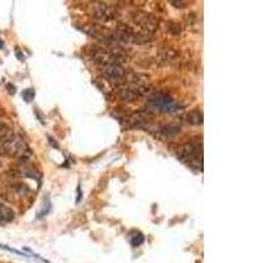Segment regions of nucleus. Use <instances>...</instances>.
Listing matches in <instances>:
<instances>
[{"label":"nucleus","instance_id":"f257e3e1","mask_svg":"<svg viewBox=\"0 0 263 263\" xmlns=\"http://www.w3.org/2000/svg\"><path fill=\"white\" fill-rule=\"evenodd\" d=\"M0 154H7L20 159H29L32 157V150L28 143L18 135H13L11 139L0 143Z\"/></svg>","mask_w":263,"mask_h":263},{"label":"nucleus","instance_id":"f03ea898","mask_svg":"<svg viewBox=\"0 0 263 263\" xmlns=\"http://www.w3.org/2000/svg\"><path fill=\"white\" fill-rule=\"evenodd\" d=\"M90 16L98 22H107L120 17V11L110 4L95 3L90 7Z\"/></svg>","mask_w":263,"mask_h":263},{"label":"nucleus","instance_id":"7ed1b4c3","mask_svg":"<svg viewBox=\"0 0 263 263\" xmlns=\"http://www.w3.org/2000/svg\"><path fill=\"white\" fill-rule=\"evenodd\" d=\"M103 75H104L108 83L112 84V86H116V87L124 83L127 81V77H128L127 70L123 67V65L106 66L104 70H103Z\"/></svg>","mask_w":263,"mask_h":263},{"label":"nucleus","instance_id":"20e7f679","mask_svg":"<svg viewBox=\"0 0 263 263\" xmlns=\"http://www.w3.org/2000/svg\"><path fill=\"white\" fill-rule=\"evenodd\" d=\"M147 90L143 84H134L132 83L131 86H127V87H120L117 90V96L119 99H121L123 102L125 103H132L137 100L139 96H143L145 94H147Z\"/></svg>","mask_w":263,"mask_h":263},{"label":"nucleus","instance_id":"39448f33","mask_svg":"<svg viewBox=\"0 0 263 263\" xmlns=\"http://www.w3.org/2000/svg\"><path fill=\"white\" fill-rule=\"evenodd\" d=\"M134 21L137 22L143 32L153 34L155 30L158 29V18L151 13H146V12H138L134 16Z\"/></svg>","mask_w":263,"mask_h":263},{"label":"nucleus","instance_id":"423d86ee","mask_svg":"<svg viewBox=\"0 0 263 263\" xmlns=\"http://www.w3.org/2000/svg\"><path fill=\"white\" fill-rule=\"evenodd\" d=\"M92 61L96 63V65H100L103 67H106V66L110 65H121V63L124 62V59L120 58V57H117L115 55L114 53H111L110 50H96L92 55Z\"/></svg>","mask_w":263,"mask_h":263},{"label":"nucleus","instance_id":"0eeeda50","mask_svg":"<svg viewBox=\"0 0 263 263\" xmlns=\"http://www.w3.org/2000/svg\"><path fill=\"white\" fill-rule=\"evenodd\" d=\"M28 159H20L16 168V175L26 176V178H33V179H40L41 174L34 166L28 163Z\"/></svg>","mask_w":263,"mask_h":263},{"label":"nucleus","instance_id":"6e6552de","mask_svg":"<svg viewBox=\"0 0 263 263\" xmlns=\"http://www.w3.org/2000/svg\"><path fill=\"white\" fill-rule=\"evenodd\" d=\"M5 195H8L7 199L9 201H17V200H20V199H22V197L29 196L30 192L25 186H22V184H17V186L8 187Z\"/></svg>","mask_w":263,"mask_h":263},{"label":"nucleus","instance_id":"1a4fd4ad","mask_svg":"<svg viewBox=\"0 0 263 263\" xmlns=\"http://www.w3.org/2000/svg\"><path fill=\"white\" fill-rule=\"evenodd\" d=\"M15 219V212L9 207L0 203V223H11Z\"/></svg>","mask_w":263,"mask_h":263},{"label":"nucleus","instance_id":"9d476101","mask_svg":"<svg viewBox=\"0 0 263 263\" xmlns=\"http://www.w3.org/2000/svg\"><path fill=\"white\" fill-rule=\"evenodd\" d=\"M184 119H186L187 123H188V124H191V125H201L203 124V114H201V111H199V110H195V111H191V112H188Z\"/></svg>","mask_w":263,"mask_h":263},{"label":"nucleus","instance_id":"9b49d317","mask_svg":"<svg viewBox=\"0 0 263 263\" xmlns=\"http://www.w3.org/2000/svg\"><path fill=\"white\" fill-rule=\"evenodd\" d=\"M176 55H178V53L174 49H164V50L161 51L159 57H158V61H161L162 63L171 62V61L176 58Z\"/></svg>","mask_w":263,"mask_h":263},{"label":"nucleus","instance_id":"f8f14e48","mask_svg":"<svg viewBox=\"0 0 263 263\" xmlns=\"http://www.w3.org/2000/svg\"><path fill=\"white\" fill-rule=\"evenodd\" d=\"M13 135H15V133L8 125H5L4 123H0V143L11 139Z\"/></svg>","mask_w":263,"mask_h":263},{"label":"nucleus","instance_id":"ddd939ff","mask_svg":"<svg viewBox=\"0 0 263 263\" xmlns=\"http://www.w3.org/2000/svg\"><path fill=\"white\" fill-rule=\"evenodd\" d=\"M164 29L168 34H171L174 37H179L180 33H182V26L175 21H168L166 22V26H164Z\"/></svg>","mask_w":263,"mask_h":263},{"label":"nucleus","instance_id":"4468645a","mask_svg":"<svg viewBox=\"0 0 263 263\" xmlns=\"http://www.w3.org/2000/svg\"><path fill=\"white\" fill-rule=\"evenodd\" d=\"M161 132L164 135H167V137H172V135H175L179 133V128L175 127V125H168V127H163Z\"/></svg>","mask_w":263,"mask_h":263},{"label":"nucleus","instance_id":"2eb2a0df","mask_svg":"<svg viewBox=\"0 0 263 263\" xmlns=\"http://www.w3.org/2000/svg\"><path fill=\"white\" fill-rule=\"evenodd\" d=\"M143 241H145V238H143L142 234L137 233L134 236V237L132 238V245H133V246H139V245H142Z\"/></svg>","mask_w":263,"mask_h":263},{"label":"nucleus","instance_id":"dca6fc26","mask_svg":"<svg viewBox=\"0 0 263 263\" xmlns=\"http://www.w3.org/2000/svg\"><path fill=\"white\" fill-rule=\"evenodd\" d=\"M171 4L174 5V7H176V8L186 7V3H184V1H171Z\"/></svg>","mask_w":263,"mask_h":263},{"label":"nucleus","instance_id":"f3484780","mask_svg":"<svg viewBox=\"0 0 263 263\" xmlns=\"http://www.w3.org/2000/svg\"><path fill=\"white\" fill-rule=\"evenodd\" d=\"M8 88H9V90H8V92L13 95V94H15V87H13V86H11V84H8Z\"/></svg>","mask_w":263,"mask_h":263},{"label":"nucleus","instance_id":"a211bd4d","mask_svg":"<svg viewBox=\"0 0 263 263\" xmlns=\"http://www.w3.org/2000/svg\"><path fill=\"white\" fill-rule=\"evenodd\" d=\"M3 48V42H1V41H0V49Z\"/></svg>","mask_w":263,"mask_h":263},{"label":"nucleus","instance_id":"6ab92c4d","mask_svg":"<svg viewBox=\"0 0 263 263\" xmlns=\"http://www.w3.org/2000/svg\"><path fill=\"white\" fill-rule=\"evenodd\" d=\"M1 166H3V162H1V159H0V167H1Z\"/></svg>","mask_w":263,"mask_h":263},{"label":"nucleus","instance_id":"aec40b11","mask_svg":"<svg viewBox=\"0 0 263 263\" xmlns=\"http://www.w3.org/2000/svg\"><path fill=\"white\" fill-rule=\"evenodd\" d=\"M1 115H3V112H1V110H0V116H1Z\"/></svg>","mask_w":263,"mask_h":263}]
</instances>
